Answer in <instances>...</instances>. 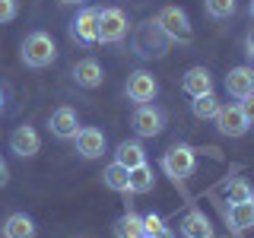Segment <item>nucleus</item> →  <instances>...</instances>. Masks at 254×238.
<instances>
[{
    "mask_svg": "<svg viewBox=\"0 0 254 238\" xmlns=\"http://www.w3.org/2000/svg\"><path fill=\"white\" fill-rule=\"evenodd\" d=\"M156 92H159V83H156V76L149 73V70H133V73L127 76V83H124V95L133 102V105L153 102Z\"/></svg>",
    "mask_w": 254,
    "mask_h": 238,
    "instance_id": "obj_9",
    "label": "nucleus"
},
{
    "mask_svg": "<svg viewBox=\"0 0 254 238\" xmlns=\"http://www.w3.org/2000/svg\"><path fill=\"white\" fill-rule=\"evenodd\" d=\"M235 0H203V10L210 19H229V16H235Z\"/></svg>",
    "mask_w": 254,
    "mask_h": 238,
    "instance_id": "obj_25",
    "label": "nucleus"
},
{
    "mask_svg": "<svg viewBox=\"0 0 254 238\" xmlns=\"http://www.w3.org/2000/svg\"><path fill=\"white\" fill-rule=\"evenodd\" d=\"M181 89H185L190 99H197V95L203 92H213V73L206 67H190L185 76H181Z\"/></svg>",
    "mask_w": 254,
    "mask_h": 238,
    "instance_id": "obj_17",
    "label": "nucleus"
},
{
    "mask_svg": "<svg viewBox=\"0 0 254 238\" xmlns=\"http://www.w3.org/2000/svg\"><path fill=\"white\" fill-rule=\"evenodd\" d=\"M73 143H76V153L83 156V159L105 156V146H108V143H105V133H102L99 127H79Z\"/></svg>",
    "mask_w": 254,
    "mask_h": 238,
    "instance_id": "obj_11",
    "label": "nucleus"
},
{
    "mask_svg": "<svg viewBox=\"0 0 254 238\" xmlns=\"http://www.w3.org/2000/svg\"><path fill=\"white\" fill-rule=\"evenodd\" d=\"M165 111L153 105V102H146V105H137L133 108V115H130V127H133V133L137 137H159V133L165 130Z\"/></svg>",
    "mask_w": 254,
    "mask_h": 238,
    "instance_id": "obj_4",
    "label": "nucleus"
},
{
    "mask_svg": "<svg viewBox=\"0 0 254 238\" xmlns=\"http://www.w3.org/2000/svg\"><path fill=\"white\" fill-rule=\"evenodd\" d=\"M226 222H229V229H235V232L254 229V197L251 200H242V203H229Z\"/></svg>",
    "mask_w": 254,
    "mask_h": 238,
    "instance_id": "obj_18",
    "label": "nucleus"
},
{
    "mask_svg": "<svg viewBox=\"0 0 254 238\" xmlns=\"http://www.w3.org/2000/svg\"><path fill=\"white\" fill-rule=\"evenodd\" d=\"M178 229H181V238H216L213 222H210V216H203V210L185 213V219H181Z\"/></svg>",
    "mask_w": 254,
    "mask_h": 238,
    "instance_id": "obj_15",
    "label": "nucleus"
},
{
    "mask_svg": "<svg viewBox=\"0 0 254 238\" xmlns=\"http://www.w3.org/2000/svg\"><path fill=\"white\" fill-rule=\"evenodd\" d=\"M10 149L16 156H22V159H32V156H38V149H42V137H38L35 127L22 124V127H16L10 133Z\"/></svg>",
    "mask_w": 254,
    "mask_h": 238,
    "instance_id": "obj_13",
    "label": "nucleus"
},
{
    "mask_svg": "<svg viewBox=\"0 0 254 238\" xmlns=\"http://www.w3.org/2000/svg\"><path fill=\"white\" fill-rule=\"evenodd\" d=\"M61 3H83V0H61Z\"/></svg>",
    "mask_w": 254,
    "mask_h": 238,
    "instance_id": "obj_33",
    "label": "nucleus"
},
{
    "mask_svg": "<svg viewBox=\"0 0 254 238\" xmlns=\"http://www.w3.org/2000/svg\"><path fill=\"white\" fill-rule=\"evenodd\" d=\"M226 92L232 95V99H248L254 95V67H232L226 76Z\"/></svg>",
    "mask_w": 254,
    "mask_h": 238,
    "instance_id": "obj_14",
    "label": "nucleus"
},
{
    "mask_svg": "<svg viewBox=\"0 0 254 238\" xmlns=\"http://www.w3.org/2000/svg\"><path fill=\"white\" fill-rule=\"evenodd\" d=\"M35 235H38L35 219L26 213H10L3 219V238H35Z\"/></svg>",
    "mask_w": 254,
    "mask_h": 238,
    "instance_id": "obj_19",
    "label": "nucleus"
},
{
    "mask_svg": "<svg viewBox=\"0 0 254 238\" xmlns=\"http://www.w3.org/2000/svg\"><path fill=\"white\" fill-rule=\"evenodd\" d=\"M115 162L124 165L127 172H133V169H140V165H146V149H143L140 140H124V143H118V149H115Z\"/></svg>",
    "mask_w": 254,
    "mask_h": 238,
    "instance_id": "obj_16",
    "label": "nucleus"
},
{
    "mask_svg": "<svg viewBox=\"0 0 254 238\" xmlns=\"http://www.w3.org/2000/svg\"><path fill=\"white\" fill-rule=\"evenodd\" d=\"M245 54L254 60V26L248 29V35H245Z\"/></svg>",
    "mask_w": 254,
    "mask_h": 238,
    "instance_id": "obj_28",
    "label": "nucleus"
},
{
    "mask_svg": "<svg viewBox=\"0 0 254 238\" xmlns=\"http://www.w3.org/2000/svg\"><path fill=\"white\" fill-rule=\"evenodd\" d=\"M73 83L79 86V89H99L102 79H105V70H102V63L95 58H83L73 63Z\"/></svg>",
    "mask_w": 254,
    "mask_h": 238,
    "instance_id": "obj_12",
    "label": "nucleus"
},
{
    "mask_svg": "<svg viewBox=\"0 0 254 238\" xmlns=\"http://www.w3.org/2000/svg\"><path fill=\"white\" fill-rule=\"evenodd\" d=\"M130 48H133L137 58H165L169 48H172V38L156 19H146V22H140V26L133 29Z\"/></svg>",
    "mask_w": 254,
    "mask_h": 238,
    "instance_id": "obj_1",
    "label": "nucleus"
},
{
    "mask_svg": "<svg viewBox=\"0 0 254 238\" xmlns=\"http://www.w3.org/2000/svg\"><path fill=\"white\" fill-rule=\"evenodd\" d=\"M248 10H251V19H254V0H251V3H248Z\"/></svg>",
    "mask_w": 254,
    "mask_h": 238,
    "instance_id": "obj_34",
    "label": "nucleus"
},
{
    "mask_svg": "<svg viewBox=\"0 0 254 238\" xmlns=\"http://www.w3.org/2000/svg\"><path fill=\"white\" fill-rule=\"evenodd\" d=\"M70 38L83 48H92L99 42V10H95V6H83V10L70 19Z\"/></svg>",
    "mask_w": 254,
    "mask_h": 238,
    "instance_id": "obj_6",
    "label": "nucleus"
},
{
    "mask_svg": "<svg viewBox=\"0 0 254 238\" xmlns=\"http://www.w3.org/2000/svg\"><path fill=\"white\" fill-rule=\"evenodd\" d=\"M156 22H159L165 32H169L172 42H190V38H194L190 19H188V13L181 10V6H162V10H159V16H156Z\"/></svg>",
    "mask_w": 254,
    "mask_h": 238,
    "instance_id": "obj_8",
    "label": "nucleus"
},
{
    "mask_svg": "<svg viewBox=\"0 0 254 238\" xmlns=\"http://www.w3.org/2000/svg\"><path fill=\"white\" fill-rule=\"evenodd\" d=\"M197 169V149L188 146V143H175L162 153V172L169 175L175 184H181L185 178H190Z\"/></svg>",
    "mask_w": 254,
    "mask_h": 238,
    "instance_id": "obj_3",
    "label": "nucleus"
},
{
    "mask_svg": "<svg viewBox=\"0 0 254 238\" xmlns=\"http://www.w3.org/2000/svg\"><path fill=\"white\" fill-rule=\"evenodd\" d=\"M127 13L118 6H102L99 10V42L102 45H118L127 38Z\"/></svg>",
    "mask_w": 254,
    "mask_h": 238,
    "instance_id": "obj_5",
    "label": "nucleus"
},
{
    "mask_svg": "<svg viewBox=\"0 0 254 238\" xmlns=\"http://www.w3.org/2000/svg\"><path fill=\"white\" fill-rule=\"evenodd\" d=\"M16 10H19L16 0H0V22H13L16 19Z\"/></svg>",
    "mask_w": 254,
    "mask_h": 238,
    "instance_id": "obj_27",
    "label": "nucleus"
},
{
    "mask_svg": "<svg viewBox=\"0 0 254 238\" xmlns=\"http://www.w3.org/2000/svg\"><path fill=\"white\" fill-rule=\"evenodd\" d=\"M111 232L115 238H146V229H143V216H137L133 210H127L124 216L115 219V226H111Z\"/></svg>",
    "mask_w": 254,
    "mask_h": 238,
    "instance_id": "obj_20",
    "label": "nucleus"
},
{
    "mask_svg": "<svg viewBox=\"0 0 254 238\" xmlns=\"http://www.w3.org/2000/svg\"><path fill=\"white\" fill-rule=\"evenodd\" d=\"M143 229H146V238H153L159 232H165V222H162L159 213H146V216H143Z\"/></svg>",
    "mask_w": 254,
    "mask_h": 238,
    "instance_id": "obj_26",
    "label": "nucleus"
},
{
    "mask_svg": "<svg viewBox=\"0 0 254 238\" xmlns=\"http://www.w3.org/2000/svg\"><path fill=\"white\" fill-rule=\"evenodd\" d=\"M213 121H216V130L222 137H245L251 130V118L245 105H219V115Z\"/></svg>",
    "mask_w": 254,
    "mask_h": 238,
    "instance_id": "obj_7",
    "label": "nucleus"
},
{
    "mask_svg": "<svg viewBox=\"0 0 254 238\" xmlns=\"http://www.w3.org/2000/svg\"><path fill=\"white\" fill-rule=\"evenodd\" d=\"M242 105H245V111H248V118H251V124H254V95L242 99Z\"/></svg>",
    "mask_w": 254,
    "mask_h": 238,
    "instance_id": "obj_30",
    "label": "nucleus"
},
{
    "mask_svg": "<svg viewBox=\"0 0 254 238\" xmlns=\"http://www.w3.org/2000/svg\"><path fill=\"white\" fill-rule=\"evenodd\" d=\"M3 108H6V102H3V92H0V115H3Z\"/></svg>",
    "mask_w": 254,
    "mask_h": 238,
    "instance_id": "obj_32",
    "label": "nucleus"
},
{
    "mask_svg": "<svg viewBox=\"0 0 254 238\" xmlns=\"http://www.w3.org/2000/svg\"><path fill=\"white\" fill-rule=\"evenodd\" d=\"M6 181H10V165H6L3 159H0V187H3Z\"/></svg>",
    "mask_w": 254,
    "mask_h": 238,
    "instance_id": "obj_29",
    "label": "nucleus"
},
{
    "mask_svg": "<svg viewBox=\"0 0 254 238\" xmlns=\"http://www.w3.org/2000/svg\"><path fill=\"white\" fill-rule=\"evenodd\" d=\"M222 197H226V203H242V200H251L254 197V187L245 178H232V181L222 184Z\"/></svg>",
    "mask_w": 254,
    "mask_h": 238,
    "instance_id": "obj_23",
    "label": "nucleus"
},
{
    "mask_svg": "<svg viewBox=\"0 0 254 238\" xmlns=\"http://www.w3.org/2000/svg\"><path fill=\"white\" fill-rule=\"evenodd\" d=\"M156 187V175L149 165H140V169L130 172V194H149Z\"/></svg>",
    "mask_w": 254,
    "mask_h": 238,
    "instance_id": "obj_24",
    "label": "nucleus"
},
{
    "mask_svg": "<svg viewBox=\"0 0 254 238\" xmlns=\"http://www.w3.org/2000/svg\"><path fill=\"white\" fill-rule=\"evenodd\" d=\"M153 238H178L175 232H169V229H165V232H159V235H153Z\"/></svg>",
    "mask_w": 254,
    "mask_h": 238,
    "instance_id": "obj_31",
    "label": "nucleus"
},
{
    "mask_svg": "<svg viewBox=\"0 0 254 238\" xmlns=\"http://www.w3.org/2000/svg\"><path fill=\"white\" fill-rule=\"evenodd\" d=\"M102 184L108 190H118V194H130V172L124 169V165L111 162L105 172H102Z\"/></svg>",
    "mask_w": 254,
    "mask_h": 238,
    "instance_id": "obj_21",
    "label": "nucleus"
},
{
    "mask_svg": "<svg viewBox=\"0 0 254 238\" xmlns=\"http://www.w3.org/2000/svg\"><path fill=\"white\" fill-rule=\"evenodd\" d=\"M19 58L32 70H45L58 60V45H54V38L48 35V32H29V35L22 38Z\"/></svg>",
    "mask_w": 254,
    "mask_h": 238,
    "instance_id": "obj_2",
    "label": "nucleus"
},
{
    "mask_svg": "<svg viewBox=\"0 0 254 238\" xmlns=\"http://www.w3.org/2000/svg\"><path fill=\"white\" fill-rule=\"evenodd\" d=\"M48 130H51L58 140H73L76 130H79V115H76V108H70V105L54 108L51 118H48Z\"/></svg>",
    "mask_w": 254,
    "mask_h": 238,
    "instance_id": "obj_10",
    "label": "nucleus"
},
{
    "mask_svg": "<svg viewBox=\"0 0 254 238\" xmlns=\"http://www.w3.org/2000/svg\"><path fill=\"white\" fill-rule=\"evenodd\" d=\"M190 111H194L197 121H213V118L219 115V99H216V92H203V95H197V99L190 102Z\"/></svg>",
    "mask_w": 254,
    "mask_h": 238,
    "instance_id": "obj_22",
    "label": "nucleus"
}]
</instances>
